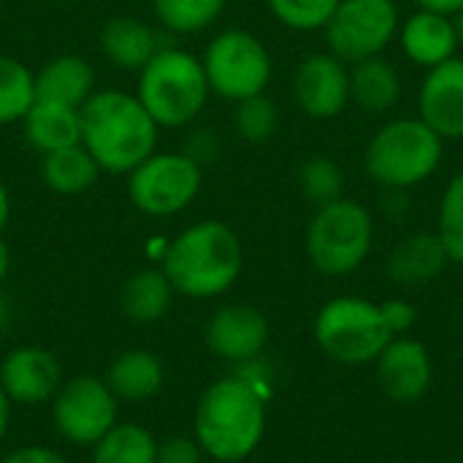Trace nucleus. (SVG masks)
<instances>
[{"label":"nucleus","mask_w":463,"mask_h":463,"mask_svg":"<svg viewBox=\"0 0 463 463\" xmlns=\"http://www.w3.org/2000/svg\"><path fill=\"white\" fill-rule=\"evenodd\" d=\"M293 98L312 119H334L350 103V68L331 52L309 54L293 76Z\"/></svg>","instance_id":"obj_12"},{"label":"nucleus","mask_w":463,"mask_h":463,"mask_svg":"<svg viewBox=\"0 0 463 463\" xmlns=\"http://www.w3.org/2000/svg\"><path fill=\"white\" fill-rule=\"evenodd\" d=\"M8 220H11V195H8L5 184L0 182V233L8 225Z\"/></svg>","instance_id":"obj_38"},{"label":"nucleus","mask_w":463,"mask_h":463,"mask_svg":"<svg viewBox=\"0 0 463 463\" xmlns=\"http://www.w3.org/2000/svg\"><path fill=\"white\" fill-rule=\"evenodd\" d=\"M100 174V165L81 144L49 152L41 160V179L57 195H81L98 182Z\"/></svg>","instance_id":"obj_24"},{"label":"nucleus","mask_w":463,"mask_h":463,"mask_svg":"<svg viewBox=\"0 0 463 463\" xmlns=\"http://www.w3.org/2000/svg\"><path fill=\"white\" fill-rule=\"evenodd\" d=\"M415 5L420 11H434V14L456 16L463 8V0H415Z\"/></svg>","instance_id":"obj_36"},{"label":"nucleus","mask_w":463,"mask_h":463,"mask_svg":"<svg viewBox=\"0 0 463 463\" xmlns=\"http://www.w3.org/2000/svg\"><path fill=\"white\" fill-rule=\"evenodd\" d=\"M8 326V304H5V298L0 296V331Z\"/></svg>","instance_id":"obj_41"},{"label":"nucleus","mask_w":463,"mask_h":463,"mask_svg":"<svg viewBox=\"0 0 463 463\" xmlns=\"http://www.w3.org/2000/svg\"><path fill=\"white\" fill-rule=\"evenodd\" d=\"M339 3L342 0H269V8L285 27L298 33H315L326 30Z\"/></svg>","instance_id":"obj_32"},{"label":"nucleus","mask_w":463,"mask_h":463,"mask_svg":"<svg viewBox=\"0 0 463 463\" xmlns=\"http://www.w3.org/2000/svg\"><path fill=\"white\" fill-rule=\"evenodd\" d=\"M8 269H11V252H8L5 241L0 239V285H3L5 277H8Z\"/></svg>","instance_id":"obj_39"},{"label":"nucleus","mask_w":463,"mask_h":463,"mask_svg":"<svg viewBox=\"0 0 463 463\" xmlns=\"http://www.w3.org/2000/svg\"><path fill=\"white\" fill-rule=\"evenodd\" d=\"M35 103V73L16 57L0 54V125L22 122Z\"/></svg>","instance_id":"obj_27"},{"label":"nucleus","mask_w":463,"mask_h":463,"mask_svg":"<svg viewBox=\"0 0 463 463\" xmlns=\"http://www.w3.org/2000/svg\"><path fill=\"white\" fill-rule=\"evenodd\" d=\"M442 152L445 141L420 117H399L369 138L364 168L385 190H410L434 176Z\"/></svg>","instance_id":"obj_5"},{"label":"nucleus","mask_w":463,"mask_h":463,"mask_svg":"<svg viewBox=\"0 0 463 463\" xmlns=\"http://www.w3.org/2000/svg\"><path fill=\"white\" fill-rule=\"evenodd\" d=\"M157 49L155 30L136 16H114L100 30V52L119 71H141Z\"/></svg>","instance_id":"obj_21"},{"label":"nucleus","mask_w":463,"mask_h":463,"mask_svg":"<svg viewBox=\"0 0 463 463\" xmlns=\"http://www.w3.org/2000/svg\"><path fill=\"white\" fill-rule=\"evenodd\" d=\"M8 420H11V399L5 396L3 385H0V439L5 437L8 431Z\"/></svg>","instance_id":"obj_37"},{"label":"nucleus","mask_w":463,"mask_h":463,"mask_svg":"<svg viewBox=\"0 0 463 463\" xmlns=\"http://www.w3.org/2000/svg\"><path fill=\"white\" fill-rule=\"evenodd\" d=\"M163 274L187 298H214L233 288L244 252L236 231L220 220H201L184 228L163 252Z\"/></svg>","instance_id":"obj_2"},{"label":"nucleus","mask_w":463,"mask_h":463,"mask_svg":"<svg viewBox=\"0 0 463 463\" xmlns=\"http://www.w3.org/2000/svg\"><path fill=\"white\" fill-rule=\"evenodd\" d=\"M22 125H24V136H27L30 146L38 149L41 155H49V152L65 149V146L81 144V117H79V109L65 106V103L35 98V103L24 114Z\"/></svg>","instance_id":"obj_20"},{"label":"nucleus","mask_w":463,"mask_h":463,"mask_svg":"<svg viewBox=\"0 0 463 463\" xmlns=\"http://www.w3.org/2000/svg\"><path fill=\"white\" fill-rule=\"evenodd\" d=\"M81 146L106 174H130L157 146V122L122 90H100L79 109Z\"/></svg>","instance_id":"obj_1"},{"label":"nucleus","mask_w":463,"mask_h":463,"mask_svg":"<svg viewBox=\"0 0 463 463\" xmlns=\"http://www.w3.org/2000/svg\"><path fill=\"white\" fill-rule=\"evenodd\" d=\"M228 0H155V16L163 27L179 35L201 33L212 27Z\"/></svg>","instance_id":"obj_28"},{"label":"nucleus","mask_w":463,"mask_h":463,"mask_svg":"<svg viewBox=\"0 0 463 463\" xmlns=\"http://www.w3.org/2000/svg\"><path fill=\"white\" fill-rule=\"evenodd\" d=\"M201 445L190 437H168L157 442V458L155 463H201Z\"/></svg>","instance_id":"obj_33"},{"label":"nucleus","mask_w":463,"mask_h":463,"mask_svg":"<svg viewBox=\"0 0 463 463\" xmlns=\"http://www.w3.org/2000/svg\"><path fill=\"white\" fill-rule=\"evenodd\" d=\"M277 122H279L277 106H274V100L266 92L244 98V100L236 103L233 128H236V133L244 141H252V144L269 141L274 136V130H277Z\"/></svg>","instance_id":"obj_31"},{"label":"nucleus","mask_w":463,"mask_h":463,"mask_svg":"<svg viewBox=\"0 0 463 463\" xmlns=\"http://www.w3.org/2000/svg\"><path fill=\"white\" fill-rule=\"evenodd\" d=\"M0 385L11 404L38 407L52 402L62 385L57 358L43 347H16L0 366Z\"/></svg>","instance_id":"obj_14"},{"label":"nucleus","mask_w":463,"mask_h":463,"mask_svg":"<svg viewBox=\"0 0 463 463\" xmlns=\"http://www.w3.org/2000/svg\"><path fill=\"white\" fill-rule=\"evenodd\" d=\"M448 252L445 244L437 233L420 231L407 239H402L393 252L388 255V277L396 285L404 288H418L431 279H437L445 266H448Z\"/></svg>","instance_id":"obj_18"},{"label":"nucleus","mask_w":463,"mask_h":463,"mask_svg":"<svg viewBox=\"0 0 463 463\" xmlns=\"http://www.w3.org/2000/svg\"><path fill=\"white\" fill-rule=\"evenodd\" d=\"M201 62L209 90L233 103L263 95L274 73L266 43L247 30H222L214 35Z\"/></svg>","instance_id":"obj_8"},{"label":"nucleus","mask_w":463,"mask_h":463,"mask_svg":"<svg viewBox=\"0 0 463 463\" xmlns=\"http://www.w3.org/2000/svg\"><path fill=\"white\" fill-rule=\"evenodd\" d=\"M402 49L404 54L420 65V68H434L442 65L445 60L456 57L458 49V35H456V24L453 16L445 14H434V11H415L402 27Z\"/></svg>","instance_id":"obj_17"},{"label":"nucleus","mask_w":463,"mask_h":463,"mask_svg":"<svg viewBox=\"0 0 463 463\" xmlns=\"http://www.w3.org/2000/svg\"><path fill=\"white\" fill-rule=\"evenodd\" d=\"M399 27L393 0H342L326 24L328 52L350 65L377 57L396 38Z\"/></svg>","instance_id":"obj_10"},{"label":"nucleus","mask_w":463,"mask_h":463,"mask_svg":"<svg viewBox=\"0 0 463 463\" xmlns=\"http://www.w3.org/2000/svg\"><path fill=\"white\" fill-rule=\"evenodd\" d=\"M374 220L369 209L350 198H336L317 206L307 228L309 263L326 277L353 274L372 252Z\"/></svg>","instance_id":"obj_6"},{"label":"nucleus","mask_w":463,"mask_h":463,"mask_svg":"<svg viewBox=\"0 0 463 463\" xmlns=\"http://www.w3.org/2000/svg\"><path fill=\"white\" fill-rule=\"evenodd\" d=\"M117 396L106 380L73 377L52 399V420L57 434L79 448H92L117 426Z\"/></svg>","instance_id":"obj_11"},{"label":"nucleus","mask_w":463,"mask_h":463,"mask_svg":"<svg viewBox=\"0 0 463 463\" xmlns=\"http://www.w3.org/2000/svg\"><path fill=\"white\" fill-rule=\"evenodd\" d=\"M95 92V71L79 54H60L35 73V98L81 109Z\"/></svg>","instance_id":"obj_19"},{"label":"nucleus","mask_w":463,"mask_h":463,"mask_svg":"<svg viewBox=\"0 0 463 463\" xmlns=\"http://www.w3.org/2000/svg\"><path fill=\"white\" fill-rule=\"evenodd\" d=\"M174 293L163 269H141L125 282L119 304L133 323H157L171 309Z\"/></svg>","instance_id":"obj_25"},{"label":"nucleus","mask_w":463,"mask_h":463,"mask_svg":"<svg viewBox=\"0 0 463 463\" xmlns=\"http://www.w3.org/2000/svg\"><path fill=\"white\" fill-rule=\"evenodd\" d=\"M420 119L442 138H463V60L453 57L442 65L429 68L420 95Z\"/></svg>","instance_id":"obj_15"},{"label":"nucleus","mask_w":463,"mask_h":463,"mask_svg":"<svg viewBox=\"0 0 463 463\" xmlns=\"http://www.w3.org/2000/svg\"><path fill=\"white\" fill-rule=\"evenodd\" d=\"M269 342V320L260 309L247 304H228L217 309L206 326V345L214 355L231 364L255 361Z\"/></svg>","instance_id":"obj_13"},{"label":"nucleus","mask_w":463,"mask_h":463,"mask_svg":"<svg viewBox=\"0 0 463 463\" xmlns=\"http://www.w3.org/2000/svg\"><path fill=\"white\" fill-rule=\"evenodd\" d=\"M266 434V399L241 377L209 385L195 407V442L220 463L244 461Z\"/></svg>","instance_id":"obj_3"},{"label":"nucleus","mask_w":463,"mask_h":463,"mask_svg":"<svg viewBox=\"0 0 463 463\" xmlns=\"http://www.w3.org/2000/svg\"><path fill=\"white\" fill-rule=\"evenodd\" d=\"M209 81L201 57L179 46H160L138 71L136 98L157 128H184L206 106Z\"/></svg>","instance_id":"obj_4"},{"label":"nucleus","mask_w":463,"mask_h":463,"mask_svg":"<svg viewBox=\"0 0 463 463\" xmlns=\"http://www.w3.org/2000/svg\"><path fill=\"white\" fill-rule=\"evenodd\" d=\"M437 236L442 239L448 258L463 266V171H458L450 179V184L439 201Z\"/></svg>","instance_id":"obj_30"},{"label":"nucleus","mask_w":463,"mask_h":463,"mask_svg":"<svg viewBox=\"0 0 463 463\" xmlns=\"http://www.w3.org/2000/svg\"><path fill=\"white\" fill-rule=\"evenodd\" d=\"M315 339L326 355L339 364L358 366L377 361L393 339L383 309L366 298L339 296L323 304L315 317Z\"/></svg>","instance_id":"obj_7"},{"label":"nucleus","mask_w":463,"mask_h":463,"mask_svg":"<svg viewBox=\"0 0 463 463\" xmlns=\"http://www.w3.org/2000/svg\"><path fill=\"white\" fill-rule=\"evenodd\" d=\"M157 439L136 423H117L92 445V463H155Z\"/></svg>","instance_id":"obj_26"},{"label":"nucleus","mask_w":463,"mask_h":463,"mask_svg":"<svg viewBox=\"0 0 463 463\" xmlns=\"http://www.w3.org/2000/svg\"><path fill=\"white\" fill-rule=\"evenodd\" d=\"M453 24H456V35H458V46H463V8L453 16Z\"/></svg>","instance_id":"obj_40"},{"label":"nucleus","mask_w":463,"mask_h":463,"mask_svg":"<svg viewBox=\"0 0 463 463\" xmlns=\"http://www.w3.org/2000/svg\"><path fill=\"white\" fill-rule=\"evenodd\" d=\"M402 98V76L383 54L353 62L350 68V100L369 114L391 111Z\"/></svg>","instance_id":"obj_23"},{"label":"nucleus","mask_w":463,"mask_h":463,"mask_svg":"<svg viewBox=\"0 0 463 463\" xmlns=\"http://www.w3.org/2000/svg\"><path fill=\"white\" fill-rule=\"evenodd\" d=\"M377 383L396 404H415L431 385L429 350L407 336H393L377 358Z\"/></svg>","instance_id":"obj_16"},{"label":"nucleus","mask_w":463,"mask_h":463,"mask_svg":"<svg viewBox=\"0 0 463 463\" xmlns=\"http://www.w3.org/2000/svg\"><path fill=\"white\" fill-rule=\"evenodd\" d=\"M0 463H68L57 450L52 448H41V445H27L19 448L14 453H8Z\"/></svg>","instance_id":"obj_35"},{"label":"nucleus","mask_w":463,"mask_h":463,"mask_svg":"<svg viewBox=\"0 0 463 463\" xmlns=\"http://www.w3.org/2000/svg\"><path fill=\"white\" fill-rule=\"evenodd\" d=\"M165 380L163 364L149 350H125L114 358L106 372V385L117 396V402L141 404L160 393Z\"/></svg>","instance_id":"obj_22"},{"label":"nucleus","mask_w":463,"mask_h":463,"mask_svg":"<svg viewBox=\"0 0 463 463\" xmlns=\"http://www.w3.org/2000/svg\"><path fill=\"white\" fill-rule=\"evenodd\" d=\"M201 182V163L187 152H152L128 174V195L138 212L171 217L198 198Z\"/></svg>","instance_id":"obj_9"},{"label":"nucleus","mask_w":463,"mask_h":463,"mask_svg":"<svg viewBox=\"0 0 463 463\" xmlns=\"http://www.w3.org/2000/svg\"><path fill=\"white\" fill-rule=\"evenodd\" d=\"M380 309H383L385 326L391 328V334H393V336H402V334H407V331L415 326V320H418V309H415L410 301H404V298L385 301Z\"/></svg>","instance_id":"obj_34"},{"label":"nucleus","mask_w":463,"mask_h":463,"mask_svg":"<svg viewBox=\"0 0 463 463\" xmlns=\"http://www.w3.org/2000/svg\"><path fill=\"white\" fill-rule=\"evenodd\" d=\"M298 187L304 193V198L315 206H326L336 198H342L345 193V171L336 160L326 157V155H315L309 157L301 168H298Z\"/></svg>","instance_id":"obj_29"}]
</instances>
